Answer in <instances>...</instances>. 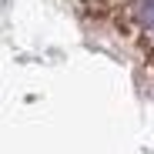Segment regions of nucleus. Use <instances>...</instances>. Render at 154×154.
<instances>
[{
	"label": "nucleus",
	"mask_w": 154,
	"mask_h": 154,
	"mask_svg": "<svg viewBox=\"0 0 154 154\" xmlns=\"http://www.w3.org/2000/svg\"><path fill=\"white\" fill-rule=\"evenodd\" d=\"M151 47H154V37H151Z\"/></svg>",
	"instance_id": "nucleus-1"
}]
</instances>
